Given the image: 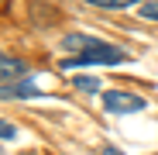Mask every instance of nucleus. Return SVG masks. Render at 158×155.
I'll use <instances>...</instances> for the list:
<instances>
[{
	"mask_svg": "<svg viewBox=\"0 0 158 155\" xmlns=\"http://www.w3.org/2000/svg\"><path fill=\"white\" fill-rule=\"evenodd\" d=\"M141 17H148V21H158V0H151V4H144V7H141Z\"/></svg>",
	"mask_w": 158,
	"mask_h": 155,
	"instance_id": "7",
	"label": "nucleus"
},
{
	"mask_svg": "<svg viewBox=\"0 0 158 155\" xmlns=\"http://www.w3.org/2000/svg\"><path fill=\"white\" fill-rule=\"evenodd\" d=\"M76 90H83V93H96V90H100V83H96V80H89V76H76Z\"/></svg>",
	"mask_w": 158,
	"mask_h": 155,
	"instance_id": "6",
	"label": "nucleus"
},
{
	"mask_svg": "<svg viewBox=\"0 0 158 155\" xmlns=\"http://www.w3.org/2000/svg\"><path fill=\"white\" fill-rule=\"evenodd\" d=\"M86 4L107 7V11H124V7H131V4H141V0H86Z\"/></svg>",
	"mask_w": 158,
	"mask_h": 155,
	"instance_id": "5",
	"label": "nucleus"
},
{
	"mask_svg": "<svg viewBox=\"0 0 158 155\" xmlns=\"http://www.w3.org/2000/svg\"><path fill=\"white\" fill-rule=\"evenodd\" d=\"M14 97H38L35 83H21V86H0V100H14Z\"/></svg>",
	"mask_w": 158,
	"mask_h": 155,
	"instance_id": "4",
	"label": "nucleus"
},
{
	"mask_svg": "<svg viewBox=\"0 0 158 155\" xmlns=\"http://www.w3.org/2000/svg\"><path fill=\"white\" fill-rule=\"evenodd\" d=\"M14 135H17V127H14V124H4V121H0V138H7V141H10Z\"/></svg>",
	"mask_w": 158,
	"mask_h": 155,
	"instance_id": "8",
	"label": "nucleus"
},
{
	"mask_svg": "<svg viewBox=\"0 0 158 155\" xmlns=\"http://www.w3.org/2000/svg\"><path fill=\"white\" fill-rule=\"evenodd\" d=\"M103 155H120V152H117V148H110V145H107V148H103Z\"/></svg>",
	"mask_w": 158,
	"mask_h": 155,
	"instance_id": "9",
	"label": "nucleus"
},
{
	"mask_svg": "<svg viewBox=\"0 0 158 155\" xmlns=\"http://www.w3.org/2000/svg\"><path fill=\"white\" fill-rule=\"evenodd\" d=\"M103 107L114 114H131V110H144V100L138 93H127V90H107L103 93Z\"/></svg>",
	"mask_w": 158,
	"mask_h": 155,
	"instance_id": "2",
	"label": "nucleus"
},
{
	"mask_svg": "<svg viewBox=\"0 0 158 155\" xmlns=\"http://www.w3.org/2000/svg\"><path fill=\"white\" fill-rule=\"evenodd\" d=\"M0 7H7V0H0Z\"/></svg>",
	"mask_w": 158,
	"mask_h": 155,
	"instance_id": "10",
	"label": "nucleus"
},
{
	"mask_svg": "<svg viewBox=\"0 0 158 155\" xmlns=\"http://www.w3.org/2000/svg\"><path fill=\"white\" fill-rule=\"evenodd\" d=\"M17 76H24V62H21V59H10V55L0 52V83L17 80Z\"/></svg>",
	"mask_w": 158,
	"mask_h": 155,
	"instance_id": "3",
	"label": "nucleus"
},
{
	"mask_svg": "<svg viewBox=\"0 0 158 155\" xmlns=\"http://www.w3.org/2000/svg\"><path fill=\"white\" fill-rule=\"evenodd\" d=\"M65 48L76 52V59H65L62 69H72V66H117L124 62V52L117 45H107L93 35H65Z\"/></svg>",
	"mask_w": 158,
	"mask_h": 155,
	"instance_id": "1",
	"label": "nucleus"
}]
</instances>
